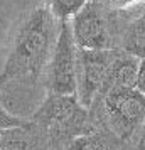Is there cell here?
<instances>
[{"label":"cell","mask_w":145,"mask_h":150,"mask_svg":"<svg viewBox=\"0 0 145 150\" xmlns=\"http://www.w3.org/2000/svg\"><path fill=\"white\" fill-rule=\"evenodd\" d=\"M56 22L46 7H37L30 12L15 34L2 71L7 84L12 81L34 83L44 74L57 35Z\"/></svg>","instance_id":"obj_1"},{"label":"cell","mask_w":145,"mask_h":150,"mask_svg":"<svg viewBox=\"0 0 145 150\" xmlns=\"http://www.w3.org/2000/svg\"><path fill=\"white\" fill-rule=\"evenodd\" d=\"M88 110L96 130L106 132L122 150H130L145 120V95L135 88L105 91Z\"/></svg>","instance_id":"obj_2"},{"label":"cell","mask_w":145,"mask_h":150,"mask_svg":"<svg viewBox=\"0 0 145 150\" xmlns=\"http://www.w3.org/2000/svg\"><path fill=\"white\" fill-rule=\"evenodd\" d=\"M51 150H64L73 138L96 130L90 110L76 95H52L42 100L30 118Z\"/></svg>","instance_id":"obj_3"},{"label":"cell","mask_w":145,"mask_h":150,"mask_svg":"<svg viewBox=\"0 0 145 150\" xmlns=\"http://www.w3.org/2000/svg\"><path fill=\"white\" fill-rule=\"evenodd\" d=\"M71 34L79 49H115L117 27L111 8L105 4L86 2L69 19Z\"/></svg>","instance_id":"obj_4"},{"label":"cell","mask_w":145,"mask_h":150,"mask_svg":"<svg viewBox=\"0 0 145 150\" xmlns=\"http://www.w3.org/2000/svg\"><path fill=\"white\" fill-rule=\"evenodd\" d=\"M76 51L69 21L57 22V35L46 68L47 93L76 95Z\"/></svg>","instance_id":"obj_5"},{"label":"cell","mask_w":145,"mask_h":150,"mask_svg":"<svg viewBox=\"0 0 145 150\" xmlns=\"http://www.w3.org/2000/svg\"><path fill=\"white\" fill-rule=\"evenodd\" d=\"M117 49V47H115ZM115 49H79L76 51V98L90 108L105 84L106 71Z\"/></svg>","instance_id":"obj_6"},{"label":"cell","mask_w":145,"mask_h":150,"mask_svg":"<svg viewBox=\"0 0 145 150\" xmlns=\"http://www.w3.org/2000/svg\"><path fill=\"white\" fill-rule=\"evenodd\" d=\"M138 57L128 54L127 51L117 47L113 52V57L110 61L105 84L100 95L105 91L111 89H133L135 88V79H137L138 71Z\"/></svg>","instance_id":"obj_7"},{"label":"cell","mask_w":145,"mask_h":150,"mask_svg":"<svg viewBox=\"0 0 145 150\" xmlns=\"http://www.w3.org/2000/svg\"><path fill=\"white\" fill-rule=\"evenodd\" d=\"M118 47L127 51L128 54L138 57V59L145 57V14L133 19L120 32Z\"/></svg>","instance_id":"obj_8"},{"label":"cell","mask_w":145,"mask_h":150,"mask_svg":"<svg viewBox=\"0 0 145 150\" xmlns=\"http://www.w3.org/2000/svg\"><path fill=\"white\" fill-rule=\"evenodd\" d=\"M64 150H122L113 138L103 130H93L90 133L73 138Z\"/></svg>","instance_id":"obj_9"},{"label":"cell","mask_w":145,"mask_h":150,"mask_svg":"<svg viewBox=\"0 0 145 150\" xmlns=\"http://www.w3.org/2000/svg\"><path fill=\"white\" fill-rule=\"evenodd\" d=\"M88 0H44V7L57 22L69 21Z\"/></svg>","instance_id":"obj_10"},{"label":"cell","mask_w":145,"mask_h":150,"mask_svg":"<svg viewBox=\"0 0 145 150\" xmlns=\"http://www.w3.org/2000/svg\"><path fill=\"white\" fill-rule=\"evenodd\" d=\"M27 122V118H22V116L15 115V113H10L4 103L0 101V130H7V128H14V127H19V125H24Z\"/></svg>","instance_id":"obj_11"},{"label":"cell","mask_w":145,"mask_h":150,"mask_svg":"<svg viewBox=\"0 0 145 150\" xmlns=\"http://www.w3.org/2000/svg\"><path fill=\"white\" fill-rule=\"evenodd\" d=\"M144 5L142 0H106V5L111 8V10H117V12H122V10H128V8H133L137 5Z\"/></svg>","instance_id":"obj_12"},{"label":"cell","mask_w":145,"mask_h":150,"mask_svg":"<svg viewBox=\"0 0 145 150\" xmlns=\"http://www.w3.org/2000/svg\"><path fill=\"white\" fill-rule=\"evenodd\" d=\"M135 89L145 95V57L138 61V71H137V79H135Z\"/></svg>","instance_id":"obj_13"},{"label":"cell","mask_w":145,"mask_h":150,"mask_svg":"<svg viewBox=\"0 0 145 150\" xmlns=\"http://www.w3.org/2000/svg\"><path fill=\"white\" fill-rule=\"evenodd\" d=\"M130 150H145V120L142 123V128L138 132V135H137V138H135V142H133Z\"/></svg>","instance_id":"obj_14"},{"label":"cell","mask_w":145,"mask_h":150,"mask_svg":"<svg viewBox=\"0 0 145 150\" xmlns=\"http://www.w3.org/2000/svg\"><path fill=\"white\" fill-rule=\"evenodd\" d=\"M5 86H7V78H5V76L0 73V93L5 89Z\"/></svg>","instance_id":"obj_15"},{"label":"cell","mask_w":145,"mask_h":150,"mask_svg":"<svg viewBox=\"0 0 145 150\" xmlns=\"http://www.w3.org/2000/svg\"><path fill=\"white\" fill-rule=\"evenodd\" d=\"M88 2H96V4H105L106 5V0H88Z\"/></svg>","instance_id":"obj_16"},{"label":"cell","mask_w":145,"mask_h":150,"mask_svg":"<svg viewBox=\"0 0 145 150\" xmlns=\"http://www.w3.org/2000/svg\"><path fill=\"white\" fill-rule=\"evenodd\" d=\"M142 2H144V5H145V0H142Z\"/></svg>","instance_id":"obj_17"}]
</instances>
